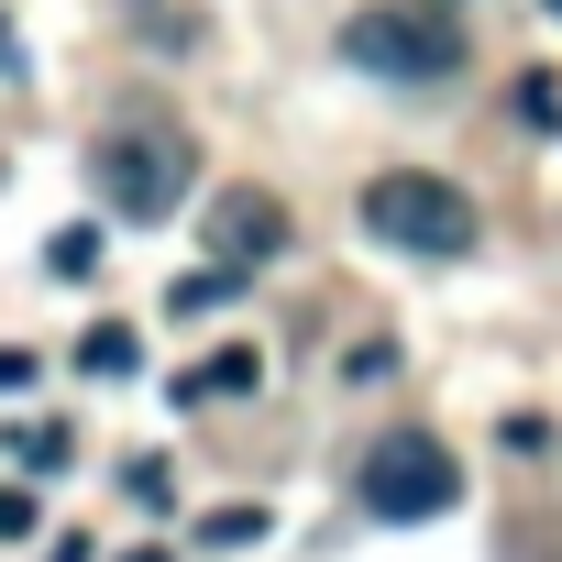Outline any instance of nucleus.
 Instances as JSON below:
<instances>
[{"instance_id": "2eb2a0df", "label": "nucleus", "mask_w": 562, "mask_h": 562, "mask_svg": "<svg viewBox=\"0 0 562 562\" xmlns=\"http://www.w3.org/2000/svg\"><path fill=\"white\" fill-rule=\"evenodd\" d=\"M34 386V353H12V342H0V397H23Z\"/></svg>"}, {"instance_id": "1a4fd4ad", "label": "nucleus", "mask_w": 562, "mask_h": 562, "mask_svg": "<svg viewBox=\"0 0 562 562\" xmlns=\"http://www.w3.org/2000/svg\"><path fill=\"white\" fill-rule=\"evenodd\" d=\"M265 529H276L265 507H210V518H199V551H243V540H265Z\"/></svg>"}, {"instance_id": "6ab92c4d", "label": "nucleus", "mask_w": 562, "mask_h": 562, "mask_svg": "<svg viewBox=\"0 0 562 562\" xmlns=\"http://www.w3.org/2000/svg\"><path fill=\"white\" fill-rule=\"evenodd\" d=\"M540 12H562V0H540Z\"/></svg>"}, {"instance_id": "9b49d317", "label": "nucleus", "mask_w": 562, "mask_h": 562, "mask_svg": "<svg viewBox=\"0 0 562 562\" xmlns=\"http://www.w3.org/2000/svg\"><path fill=\"white\" fill-rule=\"evenodd\" d=\"M12 452H23V474H67V430H45V419L12 430Z\"/></svg>"}, {"instance_id": "a211bd4d", "label": "nucleus", "mask_w": 562, "mask_h": 562, "mask_svg": "<svg viewBox=\"0 0 562 562\" xmlns=\"http://www.w3.org/2000/svg\"><path fill=\"white\" fill-rule=\"evenodd\" d=\"M0 67H12V23H0Z\"/></svg>"}, {"instance_id": "0eeeda50", "label": "nucleus", "mask_w": 562, "mask_h": 562, "mask_svg": "<svg viewBox=\"0 0 562 562\" xmlns=\"http://www.w3.org/2000/svg\"><path fill=\"white\" fill-rule=\"evenodd\" d=\"M232 299H243V265H221V254H210L199 276H177V288H166L177 321H210V310H232Z\"/></svg>"}, {"instance_id": "9d476101", "label": "nucleus", "mask_w": 562, "mask_h": 562, "mask_svg": "<svg viewBox=\"0 0 562 562\" xmlns=\"http://www.w3.org/2000/svg\"><path fill=\"white\" fill-rule=\"evenodd\" d=\"M518 122H529V133H562V78H551V67L518 78Z\"/></svg>"}, {"instance_id": "7ed1b4c3", "label": "nucleus", "mask_w": 562, "mask_h": 562, "mask_svg": "<svg viewBox=\"0 0 562 562\" xmlns=\"http://www.w3.org/2000/svg\"><path fill=\"white\" fill-rule=\"evenodd\" d=\"M364 232H375V243H397V254H474V199H463L452 177L397 166V177H375V188H364Z\"/></svg>"}, {"instance_id": "f257e3e1", "label": "nucleus", "mask_w": 562, "mask_h": 562, "mask_svg": "<svg viewBox=\"0 0 562 562\" xmlns=\"http://www.w3.org/2000/svg\"><path fill=\"white\" fill-rule=\"evenodd\" d=\"M89 188H100L111 221H166V210H188V188H199V144H188L166 111L111 122V133L89 144Z\"/></svg>"}, {"instance_id": "f3484780", "label": "nucleus", "mask_w": 562, "mask_h": 562, "mask_svg": "<svg viewBox=\"0 0 562 562\" xmlns=\"http://www.w3.org/2000/svg\"><path fill=\"white\" fill-rule=\"evenodd\" d=\"M122 562H177V551H122Z\"/></svg>"}, {"instance_id": "20e7f679", "label": "nucleus", "mask_w": 562, "mask_h": 562, "mask_svg": "<svg viewBox=\"0 0 562 562\" xmlns=\"http://www.w3.org/2000/svg\"><path fill=\"white\" fill-rule=\"evenodd\" d=\"M463 496V463L430 441V430H386L375 452H364V507L375 518H441Z\"/></svg>"}, {"instance_id": "6e6552de", "label": "nucleus", "mask_w": 562, "mask_h": 562, "mask_svg": "<svg viewBox=\"0 0 562 562\" xmlns=\"http://www.w3.org/2000/svg\"><path fill=\"white\" fill-rule=\"evenodd\" d=\"M133 364H144V331L133 321H89L78 331V375H133Z\"/></svg>"}, {"instance_id": "f03ea898", "label": "nucleus", "mask_w": 562, "mask_h": 562, "mask_svg": "<svg viewBox=\"0 0 562 562\" xmlns=\"http://www.w3.org/2000/svg\"><path fill=\"white\" fill-rule=\"evenodd\" d=\"M342 56L364 67V78H452L463 67V23L441 12V0H386V12H353L342 23Z\"/></svg>"}, {"instance_id": "4468645a", "label": "nucleus", "mask_w": 562, "mask_h": 562, "mask_svg": "<svg viewBox=\"0 0 562 562\" xmlns=\"http://www.w3.org/2000/svg\"><path fill=\"white\" fill-rule=\"evenodd\" d=\"M0 540H34V496L23 485H0Z\"/></svg>"}, {"instance_id": "ddd939ff", "label": "nucleus", "mask_w": 562, "mask_h": 562, "mask_svg": "<svg viewBox=\"0 0 562 562\" xmlns=\"http://www.w3.org/2000/svg\"><path fill=\"white\" fill-rule=\"evenodd\" d=\"M100 265V232H56V276H89Z\"/></svg>"}, {"instance_id": "423d86ee", "label": "nucleus", "mask_w": 562, "mask_h": 562, "mask_svg": "<svg viewBox=\"0 0 562 562\" xmlns=\"http://www.w3.org/2000/svg\"><path fill=\"white\" fill-rule=\"evenodd\" d=\"M254 386H265V364H254L243 342H232V353H199V364L177 375V397H188V408H210V397H254Z\"/></svg>"}, {"instance_id": "39448f33", "label": "nucleus", "mask_w": 562, "mask_h": 562, "mask_svg": "<svg viewBox=\"0 0 562 562\" xmlns=\"http://www.w3.org/2000/svg\"><path fill=\"white\" fill-rule=\"evenodd\" d=\"M210 254H221V265H265V254H288V210H276L265 188L210 199Z\"/></svg>"}, {"instance_id": "f8f14e48", "label": "nucleus", "mask_w": 562, "mask_h": 562, "mask_svg": "<svg viewBox=\"0 0 562 562\" xmlns=\"http://www.w3.org/2000/svg\"><path fill=\"white\" fill-rule=\"evenodd\" d=\"M122 496H133L144 518H166V507H177V474H166V463H133V474H122Z\"/></svg>"}, {"instance_id": "dca6fc26", "label": "nucleus", "mask_w": 562, "mask_h": 562, "mask_svg": "<svg viewBox=\"0 0 562 562\" xmlns=\"http://www.w3.org/2000/svg\"><path fill=\"white\" fill-rule=\"evenodd\" d=\"M45 562H89V540H56V551H45Z\"/></svg>"}]
</instances>
